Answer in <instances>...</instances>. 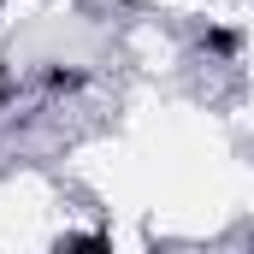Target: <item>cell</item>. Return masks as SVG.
<instances>
[{"instance_id":"3957f363","label":"cell","mask_w":254,"mask_h":254,"mask_svg":"<svg viewBox=\"0 0 254 254\" xmlns=\"http://www.w3.org/2000/svg\"><path fill=\"white\" fill-rule=\"evenodd\" d=\"M60 249H107V231H65Z\"/></svg>"},{"instance_id":"7a4b0ae2","label":"cell","mask_w":254,"mask_h":254,"mask_svg":"<svg viewBox=\"0 0 254 254\" xmlns=\"http://www.w3.org/2000/svg\"><path fill=\"white\" fill-rule=\"evenodd\" d=\"M42 89L48 95H83L89 89V71L83 65H42Z\"/></svg>"},{"instance_id":"277c9868","label":"cell","mask_w":254,"mask_h":254,"mask_svg":"<svg viewBox=\"0 0 254 254\" xmlns=\"http://www.w3.org/2000/svg\"><path fill=\"white\" fill-rule=\"evenodd\" d=\"M0 6H6V0H0Z\"/></svg>"},{"instance_id":"6da1fadb","label":"cell","mask_w":254,"mask_h":254,"mask_svg":"<svg viewBox=\"0 0 254 254\" xmlns=\"http://www.w3.org/2000/svg\"><path fill=\"white\" fill-rule=\"evenodd\" d=\"M195 48H201L207 60H237V54H243V30H231V24H207Z\"/></svg>"}]
</instances>
